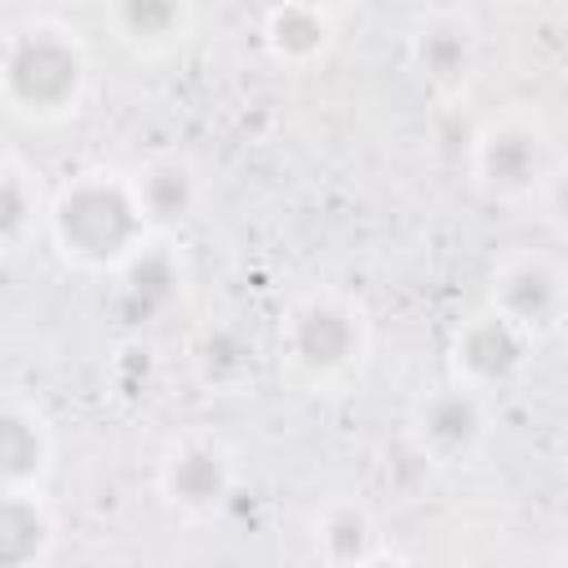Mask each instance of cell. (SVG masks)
I'll use <instances>...</instances> for the list:
<instances>
[{
  "label": "cell",
  "instance_id": "8992f818",
  "mask_svg": "<svg viewBox=\"0 0 568 568\" xmlns=\"http://www.w3.org/2000/svg\"><path fill=\"white\" fill-rule=\"evenodd\" d=\"M235 484H240L235 453L226 439L209 430H182L155 457V497L182 524L217 519L231 506Z\"/></svg>",
  "mask_w": 568,
  "mask_h": 568
},
{
  "label": "cell",
  "instance_id": "5b68a950",
  "mask_svg": "<svg viewBox=\"0 0 568 568\" xmlns=\"http://www.w3.org/2000/svg\"><path fill=\"white\" fill-rule=\"evenodd\" d=\"M404 439L413 457L430 470H466L484 457L493 439V408L488 395L444 377L439 386L422 390L408 404L404 417Z\"/></svg>",
  "mask_w": 568,
  "mask_h": 568
},
{
  "label": "cell",
  "instance_id": "4fadbf2b",
  "mask_svg": "<svg viewBox=\"0 0 568 568\" xmlns=\"http://www.w3.org/2000/svg\"><path fill=\"white\" fill-rule=\"evenodd\" d=\"M186 368L200 382V390H209V395H244L257 382L262 351H257L253 333L240 328L235 320H213L191 333Z\"/></svg>",
  "mask_w": 568,
  "mask_h": 568
},
{
  "label": "cell",
  "instance_id": "277c9868",
  "mask_svg": "<svg viewBox=\"0 0 568 568\" xmlns=\"http://www.w3.org/2000/svg\"><path fill=\"white\" fill-rule=\"evenodd\" d=\"M559 164L564 155L550 124L528 106H506L479 120L466 138V178L488 204H501V209L541 200Z\"/></svg>",
  "mask_w": 568,
  "mask_h": 568
},
{
  "label": "cell",
  "instance_id": "52a82bcc",
  "mask_svg": "<svg viewBox=\"0 0 568 568\" xmlns=\"http://www.w3.org/2000/svg\"><path fill=\"white\" fill-rule=\"evenodd\" d=\"M484 306L532 342L555 337L568 324V262L550 248H510L488 271Z\"/></svg>",
  "mask_w": 568,
  "mask_h": 568
},
{
  "label": "cell",
  "instance_id": "ba28073f",
  "mask_svg": "<svg viewBox=\"0 0 568 568\" xmlns=\"http://www.w3.org/2000/svg\"><path fill=\"white\" fill-rule=\"evenodd\" d=\"M404 67L435 102H457L479 75V22L470 9H422L404 36Z\"/></svg>",
  "mask_w": 568,
  "mask_h": 568
},
{
  "label": "cell",
  "instance_id": "30bf717a",
  "mask_svg": "<svg viewBox=\"0 0 568 568\" xmlns=\"http://www.w3.org/2000/svg\"><path fill=\"white\" fill-rule=\"evenodd\" d=\"M58 462V430L49 413L9 390L0 404V493H44Z\"/></svg>",
  "mask_w": 568,
  "mask_h": 568
},
{
  "label": "cell",
  "instance_id": "9a60e30c",
  "mask_svg": "<svg viewBox=\"0 0 568 568\" xmlns=\"http://www.w3.org/2000/svg\"><path fill=\"white\" fill-rule=\"evenodd\" d=\"M306 537L320 568H359L386 546L377 515L359 497H328L324 506H315Z\"/></svg>",
  "mask_w": 568,
  "mask_h": 568
},
{
  "label": "cell",
  "instance_id": "8fae6325",
  "mask_svg": "<svg viewBox=\"0 0 568 568\" xmlns=\"http://www.w3.org/2000/svg\"><path fill=\"white\" fill-rule=\"evenodd\" d=\"M129 178H133L142 217L160 240H173L178 231H186L204 209V173L191 155H178V151L146 155L142 164L129 169Z\"/></svg>",
  "mask_w": 568,
  "mask_h": 568
},
{
  "label": "cell",
  "instance_id": "7c38bea8",
  "mask_svg": "<svg viewBox=\"0 0 568 568\" xmlns=\"http://www.w3.org/2000/svg\"><path fill=\"white\" fill-rule=\"evenodd\" d=\"M257 40H262V53L275 67L311 71L337 44V13L328 4H306V0L266 4L262 18H257Z\"/></svg>",
  "mask_w": 568,
  "mask_h": 568
},
{
  "label": "cell",
  "instance_id": "ac0fdd59",
  "mask_svg": "<svg viewBox=\"0 0 568 568\" xmlns=\"http://www.w3.org/2000/svg\"><path fill=\"white\" fill-rule=\"evenodd\" d=\"M120 280V288H124V297L129 302H138L142 311H164V306H173L178 297H182V257H178V248H173V240H160V235H151L142 248H138V257L115 275Z\"/></svg>",
  "mask_w": 568,
  "mask_h": 568
},
{
  "label": "cell",
  "instance_id": "5bb4252c",
  "mask_svg": "<svg viewBox=\"0 0 568 568\" xmlns=\"http://www.w3.org/2000/svg\"><path fill=\"white\" fill-rule=\"evenodd\" d=\"M111 36L120 49H129L142 62L173 58L195 36V9L186 0H115L102 9Z\"/></svg>",
  "mask_w": 568,
  "mask_h": 568
},
{
  "label": "cell",
  "instance_id": "44dd1931",
  "mask_svg": "<svg viewBox=\"0 0 568 568\" xmlns=\"http://www.w3.org/2000/svg\"><path fill=\"white\" fill-rule=\"evenodd\" d=\"M564 550H568V546H564Z\"/></svg>",
  "mask_w": 568,
  "mask_h": 568
},
{
  "label": "cell",
  "instance_id": "9c48e42d",
  "mask_svg": "<svg viewBox=\"0 0 568 568\" xmlns=\"http://www.w3.org/2000/svg\"><path fill=\"white\" fill-rule=\"evenodd\" d=\"M532 346L537 342L519 333L510 320H501L488 306H475L448 328V377L479 395L506 390L532 364Z\"/></svg>",
  "mask_w": 568,
  "mask_h": 568
},
{
  "label": "cell",
  "instance_id": "3957f363",
  "mask_svg": "<svg viewBox=\"0 0 568 568\" xmlns=\"http://www.w3.org/2000/svg\"><path fill=\"white\" fill-rule=\"evenodd\" d=\"M280 373L306 395L351 390L373 364V315L368 306L333 284L297 293L275 324Z\"/></svg>",
  "mask_w": 568,
  "mask_h": 568
},
{
  "label": "cell",
  "instance_id": "ffe728a7",
  "mask_svg": "<svg viewBox=\"0 0 568 568\" xmlns=\"http://www.w3.org/2000/svg\"><path fill=\"white\" fill-rule=\"evenodd\" d=\"M359 568H413V564H408V559H404L399 550H390V546H382V550H377L373 559H364Z\"/></svg>",
  "mask_w": 568,
  "mask_h": 568
},
{
  "label": "cell",
  "instance_id": "e0dca14e",
  "mask_svg": "<svg viewBox=\"0 0 568 568\" xmlns=\"http://www.w3.org/2000/svg\"><path fill=\"white\" fill-rule=\"evenodd\" d=\"M44 217H49V191L40 186V173L9 151L0 160V244L9 257H18L27 244H36V235H44Z\"/></svg>",
  "mask_w": 568,
  "mask_h": 568
},
{
  "label": "cell",
  "instance_id": "d6986e66",
  "mask_svg": "<svg viewBox=\"0 0 568 568\" xmlns=\"http://www.w3.org/2000/svg\"><path fill=\"white\" fill-rule=\"evenodd\" d=\"M541 204L550 209V217L568 231V160L559 164V173H555V182H550V191L541 195Z\"/></svg>",
  "mask_w": 568,
  "mask_h": 568
},
{
  "label": "cell",
  "instance_id": "2e32d148",
  "mask_svg": "<svg viewBox=\"0 0 568 568\" xmlns=\"http://www.w3.org/2000/svg\"><path fill=\"white\" fill-rule=\"evenodd\" d=\"M62 519L44 493H0V568H49Z\"/></svg>",
  "mask_w": 568,
  "mask_h": 568
},
{
  "label": "cell",
  "instance_id": "7a4b0ae2",
  "mask_svg": "<svg viewBox=\"0 0 568 568\" xmlns=\"http://www.w3.org/2000/svg\"><path fill=\"white\" fill-rule=\"evenodd\" d=\"M44 240L80 275H120L151 240L129 169L89 164L49 191Z\"/></svg>",
  "mask_w": 568,
  "mask_h": 568
},
{
  "label": "cell",
  "instance_id": "6da1fadb",
  "mask_svg": "<svg viewBox=\"0 0 568 568\" xmlns=\"http://www.w3.org/2000/svg\"><path fill=\"white\" fill-rule=\"evenodd\" d=\"M93 58L80 27L58 13H22L0 40V102L27 129H53L84 111Z\"/></svg>",
  "mask_w": 568,
  "mask_h": 568
}]
</instances>
